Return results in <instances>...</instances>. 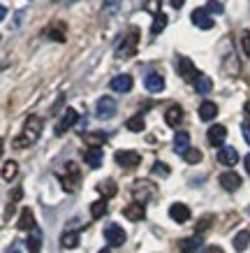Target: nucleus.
I'll return each mask as SVG.
<instances>
[{"mask_svg": "<svg viewBox=\"0 0 250 253\" xmlns=\"http://www.w3.org/2000/svg\"><path fill=\"white\" fill-rule=\"evenodd\" d=\"M137 44H139V28H130L128 38L123 40V44L116 49V58L125 61V58H130V56H135Z\"/></svg>", "mask_w": 250, "mask_h": 253, "instance_id": "nucleus-3", "label": "nucleus"}, {"mask_svg": "<svg viewBox=\"0 0 250 253\" xmlns=\"http://www.w3.org/2000/svg\"><path fill=\"white\" fill-rule=\"evenodd\" d=\"M123 216H125L128 221H142V218L146 216L144 205H139V202H132V205H128V207L123 209Z\"/></svg>", "mask_w": 250, "mask_h": 253, "instance_id": "nucleus-19", "label": "nucleus"}, {"mask_svg": "<svg viewBox=\"0 0 250 253\" xmlns=\"http://www.w3.org/2000/svg\"><path fill=\"white\" fill-rule=\"evenodd\" d=\"M151 172L155 176H169V165L167 163H153V168H151Z\"/></svg>", "mask_w": 250, "mask_h": 253, "instance_id": "nucleus-35", "label": "nucleus"}, {"mask_svg": "<svg viewBox=\"0 0 250 253\" xmlns=\"http://www.w3.org/2000/svg\"><path fill=\"white\" fill-rule=\"evenodd\" d=\"M116 163L123 165L125 169H132L142 163V156L137 154V151H116Z\"/></svg>", "mask_w": 250, "mask_h": 253, "instance_id": "nucleus-9", "label": "nucleus"}, {"mask_svg": "<svg viewBox=\"0 0 250 253\" xmlns=\"http://www.w3.org/2000/svg\"><path fill=\"white\" fill-rule=\"evenodd\" d=\"M16 172H19V165H16L14 161H5V165H2V179H5V181H12L16 176Z\"/></svg>", "mask_w": 250, "mask_h": 253, "instance_id": "nucleus-30", "label": "nucleus"}, {"mask_svg": "<svg viewBox=\"0 0 250 253\" xmlns=\"http://www.w3.org/2000/svg\"><path fill=\"white\" fill-rule=\"evenodd\" d=\"M204 253H225V251H222L220 246H215V244H213V246H209V249H206Z\"/></svg>", "mask_w": 250, "mask_h": 253, "instance_id": "nucleus-41", "label": "nucleus"}, {"mask_svg": "<svg viewBox=\"0 0 250 253\" xmlns=\"http://www.w3.org/2000/svg\"><path fill=\"white\" fill-rule=\"evenodd\" d=\"M206 12H209V14H222V12H225V7H222V2H220V0H209Z\"/></svg>", "mask_w": 250, "mask_h": 253, "instance_id": "nucleus-37", "label": "nucleus"}, {"mask_svg": "<svg viewBox=\"0 0 250 253\" xmlns=\"http://www.w3.org/2000/svg\"><path fill=\"white\" fill-rule=\"evenodd\" d=\"M179 249H181L183 253H195L202 249V239H199L197 235H195V237H185L179 242Z\"/></svg>", "mask_w": 250, "mask_h": 253, "instance_id": "nucleus-21", "label": "nucleus"}, {"mask_svg": "<svg viewBox=\"0 0 250 253\" xmlns=\"http://www.w3.org/2000/svg\"><path fill=\"white\" fill-rule=\"evenodd\" d=\"M83 161H86L88 168L98 169L100 165H102V151H100V146H91V149H86V151H83Z\"/></svg>", "mask_w": 250, "mask_h": 253, "instance_id": "nucleus-15", "label": "nucleus"}, {"mask_svg": "<svg viewBox=\"0 0 250 253\" xmlns=\"http://www.w3.org/2000/svg\"><path fill=\"white\" fill-rule=\"evenodd\" d=\"M165 121L167 126H172V128H179L183 121V109L179 107V105H172V107L165 112Z\"/></svg>", "mask_w": 250, "mask_h": 253, "instance_id": "nucleus-18", "label": "nucleus"}, {"mask_svg": "<svg viewBox=\"0 0 250 253\" xmlns=\"http://www.w3.org/2000/svg\"><path fill=\"white\" fill-rule=\"evenodd\" d=\"M44 35L53 42H65L68 40V26H65V21H51L44 28Z\"/></svg>", "mask_w": 250, "mask_h": 253, "instance_id": "nucleus-5", "label": "nucleus"}, {"mask_svg": "<svg viewBox=\"0 0 250 253\" xmlns=\"http://www.w3.org/2000/svg\"><path fill=\"white\" fill-rule=\"evenodd\" d=\"M211 88H213L211 77H206V75H199L197 82H195V91H197L199 95H206V93H211Z\"/></svg>", "mask_w": 250, "mask_h": 253, "instance_id": "nucleus-26", "label": "nucleus"}, {"mask_svg": "<svg viewBox=\"0 0 250 253\" xmlns=\"http://www.w3.org/2000/svg\"><path fill=\"white\" fill-rule=\"evenodd\" d=\"M86 142H88V144H93V146H98V144H102V142H107V135H105V132H95V135H86Z\"/></svg>", "mask_w": 250, "mask_h": 253, "instance_id": "nucleus-39", "label": "nucleus"}, {"mask_svg": "<svg viewBox=\"0 0 250 253\" xmlns=\"http://www.w3.org/2000/svg\"><path fill=\"white\" fill-rule=\"evenodd\" d=\"M165 28H167V14H165V12H158V14H155V21H153L151 33H153V35H160Z\"/></svg>", "mask_w": 250, "mask_h": 253, "instance_id": "nucleus-31", "label": "nucleus"}, {"mask_svg": "<svg viewBox=\"0 0 250 253\" xmlns=\"http://www.w3.org/2000/svg\"><path fill=\"white\" fill-rule=\"evenodd\" d=\"M218 161L222 165H227V168H234L236 163H239V151H236L234 146H222L218 151Z\"/></svg>", "mask_w": 250, "mask_h": 253, "instance_id": "nucleus-13", "label": "nucleus"}, {"mask_svg": "<svg viewBox=\"0 0 250 253\" xmlns=\"http://www.w3.org/2000/svg\"><path fill=\"white\" fill-rule=\"evenodd\" d=\"M65 2H74V0H65Z\"/></svg>", "mask_w": 250, "mask_h": 253, "instance_id": "nucleus-47", "label": "nucleus"}, {"mask_svg": "<svg viewBox=\"0 0 250 253\" xmlns=\"http://www.w3.org/2000/svg\"><path fill=\"white\" fill-rule=\"evenodd\" d=\"M218 181H220V186L229 193H234L236 188H241V176L236 174V172H222Z\"/></svg>", "mask_w": 250, "mask_h": 253, "instance_id": "nucleus-11", "label": "nucleus"}, {"mask_svg": "<svg viewBox=\"0 0 250 253\" xmlns=\"http://www.w3.org/2000/svg\"><path fill=\"white\" fill-rule=\"evenodd\" d=\"M107 214V200H98V202H93L91 205V216L93 218H102V216Z\"/></svg>", "mask_w": 250, "mask_h": 253, "instance_id": "nucleus-33", "label": "nucleus"}, {"mask_svg": "<svg viewBox=\"0 0 250 253\" xmlns=\"http://www.w3.org/2000/svg\"><path fill=\"white\" fill-rule=\"evenodd\" d=\"M95 114H98L100 119H111V116L116 114V100L109 98V95L100 98L98 105H95Z\"/></svg>", "mask_w": 250, "mask_h": 253, "instance_id": "nucleus-8", "label": "nucleus"}, {"mask_svg": "<svg viewBox=\"0 0 250 253\" xmlns=\"http://www.w3.org/2000/svg\"><path fill=\"white\" fill-rule=\"evenodd\" d=\"M132 193H135V198H137L139 205H146L148 198L153 195V184H148V181H137L135 188H132Z\"/></svg>", "mask_w": 250, "mask_h": 253, "instance_id": "nucleus-12", "label": "nucleus"}, {"mask_svg": "<svg viewBox=\"0 0 250 253\" xmlns=\"http://www.w3.org/2000/svg\"><path fill=\"white\" fill-rule=\"evenodd\" d=\"M246 114L250 116V102H246Z\"/></svg>", "mask_w": 250, "mask_h": 253, "instance_id": "nucleus-45", "label": "nucleus"}, {"mask_svg": "<svg viewBox=\"0 0 250 253\" xmlns=\"http://www.w3.org/2000/svg\"><path fill=\"white\" fill-rule=\"evenodd\" d=\"M248 244H250V232L248 230H241L234 237V249H236V251H246V249H248Z\"/></svg>", "mask_w": 250, "mask_h": 253, "instance_id": "nucleus-29", "label": "nucleus"}, {"mask_svg": "<svg viewBox=\"0 0 250 253\" xmlns=\"http://www.w3.org/2000/svg\"><path fill=\"white\" fill-rule=\"evenodd\" d=\"M16 228L19 230H35V216H33V211L28 207L21 211V218L16 223Z\"/></svg>", "mask_w": 250, "mask_h": 253, "instance_id": "nucleus-22", "label": "nucleus"}, {"mask_svg": "<svg viewBox=\"0 0 250 253\" xmlns=\"http://www.w3.org/2000/svg\"><path fill=\"white\" fill-rule=\"evenodd\" d=\"M211 223H213V216L209 214V216H204V218H199L197 225H195V230H197V232H206L209 228H211Z\"/></svg>", "mask_w": 250, "mask_h": 253, "instance_id": "nucleus-38", "label": "nucleus"}, {"mask_svg": "<svg viewBox=\"0 0 250 253\" xmlns=\"http://www.w3.org/2000/svg\"><path fill=\"white\" fill-rule=\"evenodd\" d=\"M172 2V7H176V9H181L183 5H185V0H169Z\"/></svg>", "mask_w": 250, "mask_h": 253, "instance_id": "nucleus-42", "label": "nucleus"}, {"mask_svg": "<svg viewBox=\"0 0 250 253\" xmlns=\"http://www.w3.org/2000/svg\"><path fill=\"white\" fill-rule=\"evenodd\" d=\"M128 130H132V132H142L146 128V123H144V119H142V114H137V116H132V119H128Z\"/></svg>", "mask_w": 250, "mask_h": 253, "instance_id": "nucleus-32", "label": "nucleus"}, {"mask_svg": "<svg viewBox=\"0 0 250 253\" xmlns=\"http://www.w3.org/2000/svg\"><path fill=\"white\" fill-rule=\"evenodd\" d=\"M243 163H246V169H248V174H250V154L246 156V161H243Z\"/></svg>", "mask_w": 250, "mask_h": 253, "instance_id": "nucleus-44", "label": "nucleus"}, {"mask_svg": "<svg viewBox=\"0 0 250 253\" xmlns=\"http://www.w3.org/2000/svg\"><path fill=\"white\" fill-rule=\"evenodd\" d=\"M174 149H176V154H181L185 156V151L190 149V135L188 132H176V137H174Z\"/></svg>", "mask_w": 250, "mask_h": 253, "instance_id": "nucleus-24", "label": "nucleus"}, {"mask_svg": "<svg viewBox=\"0 0 250 253\" xmlns=\"http://www.w3.org/2000/svg\"><path fill=\"white\" fill-rule=\"evenodd\" d=\"M26 246H28V251H31V253H39V251H42V232H39L37 228H35V230H31V237H28Z\"/></svg>", "mask_w": 250, "mask_h": 253, "instance_id": "nucleus-25", "label": "nucleus"}, {"mask_svg": "<svg viewBox=\"0 0 250 253\" xmlns=\"http://www.w3.org/2000/svg\"><path fill=\"white\" fill-rule=\"evenodd\" d=\"M39 132H42V119H39V116H28V119H26V123H23L21 135L12 142V146H14V149L31 146L33 142H37Z\"/></svg>", "mask_w": 250, "mask_h": 253, "instance_id": "nucleus-1", "label": "nucleus"}, {"mask_svg": "<svg viewBox=\"0 0 250 253\" xmlns=\"http://www.w3.org/2000/svg\"><path fill=\"white\" fill-rule=\"evenodd\" d=\"M225 139H227V128H225V126L215 123V126L209 128V142H211L213 146H222Z\"/></svg>", "mask_w": 250, "mask_h": 253, "instance_id": "nucleus-14", "label": "nucleus"}, {"mask_svg": "<svg viewBox=\"0 0 250 253\" xmlns=\"http://www.w3.org/2000/svg\"><path fill=\"white\" fill-rule=\"evenodd\" d=\"M100 253H109V251H107V249H102V251H100Z\"/></svg>", "mask_w": 250, "mask_h": 253, "instance_id": "nucleus-46", "label": "nucleus"}, {"mask_svg": "<svg viewBox=\"0 0 250 253\" xmlns=\"http://www.w3.org/2000/svg\"><path fill=\"white\" fill-rule=\"evenodd\" d=\"M192 23H195L197 28H202V31H211L213 28V19H211V14L206 12V7H199L192 12Z\"/></svg>", "mask_w": 250, "mask_h": 253, "instance_id": "nucleus-10", "label": "nucleus"}, {"mask_svg": "<svg viewBox=\"0 0 250 253\" xmlns=\"http://www.w3.org/2000/svg\"><path fill=\"white\" fill-rule=\"evenodd\" d=\"M111 88H114L116 93L132 91V77H130V75H118V77L111 79Z\"/></svg>", "mask_w": 250, "mask_h": 253, "instance_id": "nucleus-20", "label": "nucleus"}, {"mask_svg": "<svg viewBox=\"0 0 250 253\" xmlns=\"http://www.w3.org/2000/svg\"><path fill=\"white\" fill-rule=\"evenodd\" d=\"M183 158H185V163H190V165H197V163L202 161V151H199V149H188Z\"/></svg>", "mask_w": 250, "mask_h": 253, "instance_id": "nucleus-34", "label": "nucleus"}, {"mask_svg": "<svg viewBox=\"0 0 250 253\" xmlns=\"http://www.w3.org/2000/svg\"><path fill=\"white\" fill-rule=\"evenodd\" d=\"M76 121H79V114H76V109L68 107L65 112H63L61 121L56 123V135H63V132H68L72 126H76Z\"/></svg>", "mask_w": 250, "mask_h": 253, "instance_id": "nucleus-7", "label": "nucleus"}, {"mask_svg": "<svg viewBox=\"0 0 250 253\" xmlns=\"http://www.w3.org/2000/svg\"><path fill=\"white\" fill-rule=\"evenodd\" d=\"M98 191L105 195V200L107 198H114L116 193H118V188H116V181L114 179H107V181H102V184L98 186Z\"/></svg>", "mask_w": 250, "mask_h": 253, "instance_id": "nucleus-28", "label": "nucleus"}, {"mask_svg": "<svg viewBox=\"0 0 250 253\" xmlns=\"http://www.w3.org/2000/svg\"><path fill=\"white\" fill-rule=\"evenodd\" d=\"M23 198V191L21 188H14V195H12V202H16V200H21Z\"/></svg>", "mask_w": 250, "mask_h": 253, "instance_id": "nucleus-40", "label": "nucleus"}, {"mask_svg": "<svg viewBox=\"0 0 250 253\" xmlns=\"http://www.w3.org/2000/svg\"><path fill=\"white\" fill-rule=\"evenodd\" d=\"M61 181H63V188L68 193H74L79 188V184H81V169H79L76 163H68L65 165V174L61 176Z\"/></svg>", "mask_w": 250, "mask_h": 253, "instance_id": "nucleus-2", "label": "nucleus"}, {"mask_svg": "<svg viewBox=\"0 0 250 253\" xmlns=\"http://www.w3.org/2000/svg\"><path fill=\"white\" fill-rule=\"evenodd\" d=\"M241 49H243V56L250 58V31H241Z\"/></svg>", "mask_w": 250, "mask_h": 253, "instance_id": "nucleus-36", "label": "nucleus"}, {"mask_svg": "<svg viewBox=\"0 0 250 253\" xmlns=\"http://www.w3.org/2000/svg\"><path fill=\"white\" fill-rule=\"evenodd\" d=\"M61 244L63 249H76L79 246V230H68L61 237Z\"/></svg>", "mask_w": 250, "mask_h": 253, "instance_id": "nucleus-27", "label": "nucleus"}, {"mask_svg": "<svg viewBox=\"0 0 250 253\" xmlns=\"http://www.w3.org/2000/svg\"><path fill=\"white\" fill-rule=\"evenodd\" d=\"M241 130H243V137H246V142L250 144V128H248V126H243Z\"/></svg>", "mask_w": 250, "mask_h": 253, "instance_id": "nucleus-43", "label": "nucleus"}, {"mask_svg": "<svg viewBox=\"0 0 250 253\" xmlns=\"http://www.w3.org/2000/svg\"><path fill=\"white\" fill-rule=\"evenodd\" d=\"M105 239L109 246H123L125 244V230H123L121 225H116V223H111V225H107L105 228Z\"/></svg>", "mask_w": 250, "mask_h": 253, "instance_id": "nucleus-6", "label": "nucleus"}, {"mask_svg": "<svg viewBox=\"0 0 250 253\" xmlns=\"http://www.w3.org/2000/svg\"><path fill=\"white\" fill-rule=\"evenodd\" d=\"M176 70H179V77L183 79V82H197V68H195V63L190 61V58H185V56H181L179 61H176Z\"/></svg>", "mask_w": 250, "mask_h": 253, "instance_id": "nucleus-4", "label": "nucleus"}, {"mask_svg": "<svg viewBox=\"0 0 250 253\" xmlns=\"http://www.w3.org/2000/svg\"><path fill=\"white\" fill-rule=\"evenodd\" d=\"M169 216H172V221H176V223H185L190 218V209L185 207V205H181V202H174V205L169 207Z\"/></svg>", "mask_w": 250, "mask_h": 253, "instance_id": "nucleus-16", "label": "nucleus"}, {"mask_svg": "<svg viewBox=\"0 0 250 253\" xmlns=\"http://www.w3.org/2000/svg\"><path fill=\"white\" fill-rule=\"evenodd\" d=\"M215 114H218V107H215V102H202L199 105V119L202 121H213L215 119Z\"/></svg>", "mask_w": 250, "mask_h": 253, "instance_id": "nucleus-23", "label": "nucleus"}, {"mask_svg": "<svg viewBox=\"0 0 250 253\" xmlns=\"http://www.w3.org/2000/svg\"><path fill=\"white\" fill-rule=\"evenodd\" d=\"M12 253H19V251H12Z\"/></svg>", "mask_w": 250, "mask_h": 253, "instance_id": "nucleus-48", "label": "nucleus"}, {"mask_svg": "<svg viewBox=\"0 0 250 253\" xmlns=\"http://www.w3.org/2000/svg\"><path fill=\"white\" fill-rule=\"evenodd\" d=\"M144 84H146V88H148L151 93L165 91V79H162V75H158V72H148Z\"/></svg>", "mask_w": 250, "mask_h": 253, "instance_id": "nucleus-17", "label": "nucleus"}]
</instances>
